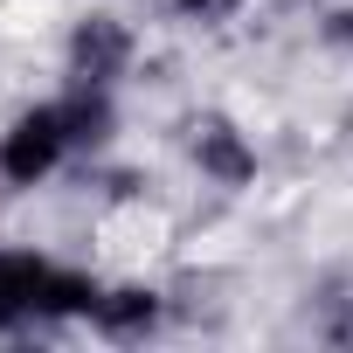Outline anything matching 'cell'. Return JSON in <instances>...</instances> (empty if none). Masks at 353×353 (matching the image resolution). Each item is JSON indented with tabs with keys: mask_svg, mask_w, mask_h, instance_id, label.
I'll return each instance as SVG.
<instances>
[{
	"mask_svg": "<svg viewBox=\"0 0 353 353\" xmlns=\"http://www.w3.org/2000/svg\"><path fill=\"white\" fill-rule=\"evenodd\" d=\"M111 125H118V104H111V90H90V83H63L56 97L21 104L0 132V188L28 194V188L56 181L77 152L111 139Z\"/></svg>",
	"mask_w": 353,
	"mask_h": 353,
	"instance_id": "1",
	"label": "cell"
},
{
	"mask_svg": "<svg viewBox=\"0 0 353 353\" xmlns=\"http://www.w3.org/2000/svg\"><path fill=\"white\" fill-rule=\"evenodd\" d=\"M104 284L90 270H70L35 250H0V332H28V325H90Z\"/></svg>",
	"mask_w": 353,
	"mask_h": 353,
	"instance_id": "2",
	"label": "cell"
},
{
	"mask_svg": "<svg viewBox=\"0 0 353 353\" xmlns=\"http://www.w3.org/2000/svg\"><path fill=\"white\" fill-rule=\"evenodd\" d=\"M139 63V35L132 21L118 14H83L63 42V77L70 83H90V90H118V77Z\"/></svg>",
	"mask_w": 353,
	"mask_h": 353,
	"instance_id": "3",
	"label": "cell"
},
{
	"mask_svg": "<svg viewBox=\"0 0 353 353\" xmlns=\"http://www.w3.org/2000/svg\"><path fill=\"white\" fill-rule=\"evenodd\" d=\"M188 159H194V173L208 188H250L256 181V145L243 139V125H229V118H188Z\"/></svg>",
	"mask_w": 353,
	"mask_h": 353,
	"instance_id": "4",
	"label": "cell"
},
{
	"mask_svg": "<svg viewBox=\"0 0 353 353\" xmlns=\"http://www.w3.org/2000/svg\"><path fill=\"white\" fill-rule=\"evenodd\" d=\"M159 319H166V298H159L152 284H104L90 325H97L104 339H145Z\"/></svg>",
	"mask_w": 353,
	"mask_h": 353,
	"instance_id": "5",
	"label": "cell"
},
{
	"mask_svg": "<svg viewBox=\"0 0 353 353\" xmlns=\"http://www.w3.org/2000/svg\"><path fill=\"white\" fill-rule=\"evenodd\" d=\"M166 21H181V28H229L250 0H159Z\"/></svg>",
	"mask_w": 353,
	"mask_h": 353,
	"instance_id": "6",
	"label": "cell"
}]
</instances>
